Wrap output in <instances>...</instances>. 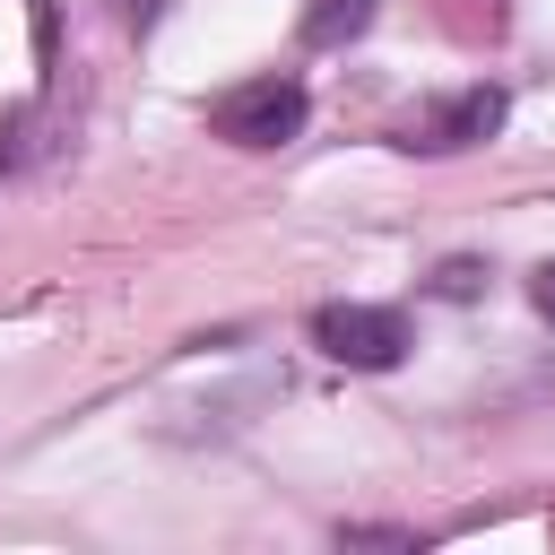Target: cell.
<instances>
[{"instance_id":"obj_1","label":"cell","mask_w":555,"mask_h":555,"mask_svg":"<svg viewBox=\"0 0 555 555\" xmlns=\"http://www.w3.org/2000/svg\"><path fill=\"white\" fill-rule=\"evenodd\" d=\"M304 113H312V95H304V78L295 69H260V78H243V87H225L217 104H208V130L225 139V147H286L295 130H304Z\"/></svg>"},{"instance_id":"obj_2","label":"cell","mask_w":555,"mask_h":555,"mask_svg":"<svg viewBox=\"0 0 555 555\" xmlns=\"http://www.w3.org/2000/svg\"><path fill=\"white\" fill-rule=\"evenodd\" d=\"M312 347L347 373H390L408 356V312L399 304H321L312 312Z\"/></svg>"},{"instance_id":"obj_3","label":"cell","mask_w":555,"mask_h":555,"mask_svg":"<svg viewBox=\"0 0 555 555\" xmlns=\"http://www.w3.org/2000/svg\"><path fill=\"white\" fill-rule=\"evenodd\" d=\"M503 87H460L451 104H434L425 113V130H408L399 147H425V156H460V147H477V139H494L503 130Z\"/></svg>"},{"instance_id":"obj_4","label":"cell","mask_w":555,"mask_h":555,"mask_svg":"<svg viewBox=\"0 0 555 555\" xmlns=\"http://www.w3.org/2000/svg\"><path fill=\"white\" fill-rule=\"evenodd\" d=\"M373 26V0H312L304 9V43L312 52H338V43H356Z\"/></svg>"},{"instance_id":"obj_5","label":"cell","mask_w":555,"mask_h":555,"mask_svg":"<svg viewBox=\"0 0 555 555\" xmlns=\"http://www.w3.org/2000/svg\"><path fill=\"white\" fill-rule=\"evenodd\" d=\"M477 286H486V269H477V260H442V278H434V295H451V304H468Z\"/></svg>"},{"instance_id":"obj_6","label":"cell","mask_w":555,"mask_h":555,"mask_svg":"<svg viewBox=\"0 0 555 555\" xmlns=\"http://www.w3.org/2000/svg\"><path fill=\"white\" fill-rule=\"evenodd\" d=\"M156 17H165V0H121V26H139V35H147Z\"/></svg>"},{"instance_id":"obj_7","label":"cell","mask_w":555,"mask_h":555,"mask_svg":"<svg viewBox=\"0 0 555 555\" xmlns=\"http://www.w3.org/2000/svg\"><path fill=\"white\" fill-rule=\"evenodd\" d=\"M529 295H538V312H546V321H555V260H546V269H538V278H529Z\"/></svg>"}]
</instances>
